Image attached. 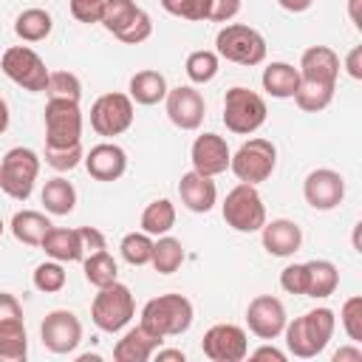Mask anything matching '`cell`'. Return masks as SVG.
<instances>
[{"label": "cell", "instance_id": "49", "mask_svg": "<svg viewBox=\"0 0 362 362\" xmlns=\"http://www.w3.org/2000/svg\"><path fill=\"white\" fill-rule=\"evenodd\" d=\"M345 71L351 79H362V45H354L345 57Z\"/></svg>", "mask_w": 362, "mask_h": 362}, {"label": "cell", "instance_id": "34", "mask_svg": "<svg viewBox=\"0 0 362 362\" xmlns=\"http://www.w3.org/2000/svg\"><path fill=\"white\" fill-rule=\"evenodd\" d=\"M334 90H337V85H320V82H303V79H300V85H297V90H294L291 99L297 102L300 110H305V113H320V110H325V107L331 105Z\"/></svg>", "mask_w": 362, "mask_h": 362}, {"label": "cell", "instance_id": "18", "mask_svg": "<svg viewBox=\"0 0 362 362\" xmlns=\"http://www.w3.org/2000/svg\"><path fill=\"white\" fill-rule=\"evenodd\" d=\"M85 170L90 178L96 181H119L127 170V153L113 144V141H102V144H93L88 153H85Z\"/></svg>", "mask_w": 362, "mask_h": 362}, {"label": "cell", "instance_id": "30", "mask_svg": "<svg viewBox=\"0 0 362 362\" xmlns=\"http://www.w3.org/2000/svg\"><path fill=\"white\" fill-rule=\"evenodd\" d=\"M54 28V17L45 8H25L14 20V34L23 42H42Z\"/></svg>", "mask_w": 362, "mask_h": 362}, {"label": "cell", "instance_id": "29", "mask_svg": "<svg viewBox=\"0 0 362 362\" xmlns=\"http://www.w3.org/2000/svg\"><path fill=\"white\" fill-rule=\"evenodd\" d=\"M40 198H42V206H45L48 215H68L76 206V189L62 175L48 178L45 187H42V192H40Z\"/></svg>", "mask_w": 362, "mask_h": 362}, {"label": "cell", "instance_id": "11", "mask_svg": "<svg viewBox=\"0 0 362 362\" xmlns=\"http://www.w3.org/2000/svg\"><path fill=\"white\" fill-rule=\"evenodd\" d=\"M133 99L127 93H102L93 105H90V127L105 136V139H113V136H122L124 130H130L133 124Z\"/></svg>", "mask_w": 362, "mask_h": 362}, {"label": "cell", "instance_id": "43", "mask_svg": "<svg viewBox=\"0 0 362 362\" xmlns=\"http://www.w3.org/2000/svg\"><path fill=\"white\" fill-rule=\"evenodd\" d=\"M150 34H153V20H150V14L144 8H139L136 17L130 20V25L116 34V40H122L124 45H139V42L150 40Z\"/></svg>", "mask_w": 362, "mask_h": 362}, {"label": "cell", "instance_id": "10", "mask_svg": "<svg viewBox=\"0 0 362 362\" xmlns=\"http://www.w3.org/2000/svg\"><path fill=\"white\" fill-rule=\"evenodd\" d=\"M0 68L23 90L40 93L48 85V68H45L42 57L34 48H28V45H11V48H6L3 51V59H0Z\"/></svg>", "mask_w": 362, "mask_h": 362}, {"label": "cell", "instance_id": "32", "mask_svg": "<svg viewBox=\"0 0 362 362\" xmlns=\"http://www.w3.org/2000/svg\"><path fill=\"white\" fill-rule=\"evenodd\" d=\"M82 272H85V280L96 288L119 280V266L107 249H99V252H90L88 257H82Z\"/></svg>", "mask_w": 362, "mask_h": 362}, {"label": "cell", "instance_id": "24", "mask_svg": "<svg viewBox=\"0 0 362 362\" xmlns=\"http://www.w3.org/2000/svg\"><path fill=\"white\" fill-rule=\"evenodd\" d=\"M167 79L161 71H153V68H144L139 74L130 76V85H127V96L136 102V105H158L164 102L167 96Z\"/></svg>", "mask_w": 362, "mask_h": 362}, {"label": "cell", "instance_id": "15", "mask_svg": "<svg viewBox=\"0 0 362 362\" xmlns=\"http://www.w3.org/2000/svg\"><path fill=\"white\" fill-rule=\"evenodd\" d=\"M288 322L286 305L274 294H257L246 308V325L257 339H277Z\"/></svg>", "mask_w": 362, "mask_h": 362}, {"label": "cell", "instance_id": "40", "mask_svg": "<svg viewBox=\"0 0 362 362\" xmlns=\"http://www.w3.org/2000/svg\"><path fill=\"white\" fill-rule=\"evenodd\" d=\"M161 8L173 17H181L189 23H204V20H209L212 0H161Z\"/></svg>", "mask_w": 362, "mask_h": 362}, {"label": "cell", "instance_id": "38", "mask_svg": "<svg viewBox=\"0 0 362 362\" xmlns=\"http://www.w3.org/2000/svg\"><path fill=\"white\" fill-rule=\"evenodd\" d=\"M65 280H68V274H65V269H62L59 260H45V263H40V266L31 272V283H34V288L42 291V294H57V291H62V288H65Z\"/></svg>", "mask_w": 362, "mask_h": 362}, {"label": "cell", "instance_id": "8", "mask_svg": "<svg viewBox=\"0 0 362 362\" xmlns=\"http://www.w3.org/2000/svg\"><path fill=\"white\" fill-rule=\"evenodd\" d=\"M221 212H223L226 226H232L235 232H243V235L260 232V226L266 223L263 198H260L257 187H252V184H238V187H232V189L226 192L223 204H221Z\"/></svg>", "mask_w": 362, "mask_h": 362}, {"label": "cell", "instance_id": "9", "mask_svg": "<svg viewBox=\"0 0 362 362\" xmlns=\"http://www.w3.org/2000/svg\"><path fill=\"white\" fill-rule=\"evenodd\" d=\"M82 144V110L74 99H48L45 105V147Z\"/></svg>", "mask_w": 362, "mask_h": 362}, {"label": "cell", "instance_id": "41", "mask_svg": "<svg viewBox=\"0 0 362 362\" xmlns=\"http://www.w3.org/2000/svg\"><path fill=\"white\" fill-rule=\"evenodd\" d=\"M339 322H342L348 339L359 345V342H362V297H359V294H354V297H348V300L342 303V308H339Z\"/></svg>", "mask_w": 362, "mask_h": 362}, {"label": "cell", "instance_id": "14", "mask_svg": "<svg viewBox=\"0 0 362 362\" xmlns=\"http://www.w3.org/2000/svg\"><path fill=\"white\" fill-rule=\"evenodd\" d=\"M303 198L311 209L317 212H331L342 204L345 198V178L331 170V167H320V170H311L303 181Z\"/></svg>", "mask_w": 362, "mask_h": 362}, {"label": "cell", "instance_id": "33", "mask_svg": "<svg viewBox=\"0 0 362 362\" xmlns=\"http://www.w3.org/2000/svg\"><path fill=\"white\" fill-rule=\"evenodd\" d=\"M153 269L158 274H173L181 269L184 263V246L178 238L170 235H158V240H153V257H150Z\"/></svg>", "mask_w": 362, "mask_h": 362}, {"label": "cell", "instance_id": "28", "mask_svg": "<svg viewBox=\"0 0 362 362\" xmlns=\"http://www.w3.org/2000/svg\"><path fill=\"white\" fill-rule=\"evenodd\" d=\"M25 356H28V334L23 317L0 322V362H25Z\"/></svg>", "mask_w": 362, "mask_h": 362}, {"label": "cell", "instance_id": "50", "mask_svg": "<svg viewBox=\"0 0 362 362\" xmlns=\"http://www.w3.org/2000/svg\"><path fill=\"white\" fill-rule=\"evenodd\" d=\"M246 356H252V359H274V362H286V351H280V348H274V345H260V348H255V351L246 354Z\"/></svg>", "mask_w": 362, "mask_h": 362}, {"label": "cell", "instance_id": "27", "mask_svg": "<svg viewBox=\"0 0 362 362\" xmlns=\"http://www.w3.org/2000/svg\"><path fill=\"white\" fill-rule=\"evenodd\" d=\"M260 82H263V90L269 96H274V99H291L294 90H297V85H300V71L294 65H288V62H269L263 68Z\"/></svg>", "mask_w": 362, "mask_h": 362}, {"label": "cell", "instance_id": "17", "mask_svg": "<svg viewBox=\"0 0 362 362\" xmlns=\"http://www.w3.org/2000/svg\"><path fill=\"white\" fill-rule=\"evenodd\" d=\"M229 158H232V150H229L226 139L218 136V133H201V136H195V141L189 147L192 170L201 173V175H209V178L226 173Z\"/></svg>", "mask_w": 362, "mask_h": 362}, {"label": "cell", "instance_id": "21", "mask_svg": "<svg viewBox=\"0 0 362 362\" xmlns=\"http://www.w3.org/2000/svg\"><path fill=\"white\" fill-rule=\"evenodd\" d=\"M178 195H181V204L189 209V212H209L215 204H218V187L209 175H201L195 170L184 173L181 181H178Z\"/></svg>", "mask_w": 362, "mask_h": 362}, {"label": "cell", "instance_id": "53", "mask_svg": "<svg viewBox=\"0 0 362 362\" xmlns=\"http://www.w3.org/2000/svg\"><path fill=\"white\" fill-rule=\"evenodd\" d=\"M311 3H314V0H277V6L286 8V11H291V14H303V11H308Z\"/></svg>", "mask_w": 362, "mask_h": 362}, {"label": "cell", "instance_id": "37", "mask_svg": "<svg viewBox=\"0 0 362 362\" xmlns=\"http://www.w3.org/2000/svg\"><path fill=\"white\" fill-rule=\"evenodd\" d=\"M119 252L130 266H147L153 257V238L147 232H127L119 243Z\"/></svg>", "mask_w": 362, "mask_h": 362}, {"label": "cell", "instance_id": "31", "mask_svg": "<svg viewBox=\"0 0 362 362\" xmlns=\"http://www.w3.org/2000/svg\"><path fill=\"white\" fill-rule=\"evenodd\" d=\"M173 226H175V206L170 198H156L144 206L141 232H147L150 238H158V235H170Z\"/></svg>", "mask_w": 362, "mask_h": 362}, {"label": "cell", "instance_id": "6", "mask_svg": "<svg viewBox=\"0 0 362 362\" xmlns=\"http://www.w3.org/2000/svg\"><path fill=\"white\" fill-rule=\"evenodd\" d=\"M133 314H136L133 291L119 280L110 286H102L90 303V320L105 334H119L133 320Z\"/></svg>", "mask_w": 362, "mask_h": 362}, {"label": "cell", "instance_id": "25", "mask_svg": "<svg viewBox=\"0 0 362 362\" xmlns=\"http://www.w3.org/2000/svg\"><path fill=\"white\" fill-rule=\"evenodd\" d=\"M51 226L54 223L48 221V215L45 212H37V209H20V212H14V218L8 223L11 235L20 243H25V246H40Z\"/></svg>", "mask_w": 362, "mask_h": 362}, {"label": "cell", "instance_id": "7", "mask_svg": "<svg viewBox=\"0 0 362 362\" xmlns=\"http://www.w3.org/2000/svg\"><path fill=\"white\" fill-rule=\"evenodd\" d=\"M40 175V156L31 147H11L0 161V189L14 201H28Z\"/></svg>", "mask_w": 362, "mask_h": 362}, {"label": "cell", "instance_id": "5", "mask_svg": "<svg viewBox=\"0 0 362 362\" xmlns=\"http://www.w3.org/2000/svg\"><path fill=\"white\" fill-rule=\"evenodd\" d=\"M274 167H277V147L260 136L243 141L229 158V170L235 173V178L240 184H252V187L269 181Z\"/></svg>", "mask_w": 362, "mask_h": 362}, {"label": "cell", "instance_id": "19", "mask_svg": "<svg viewBox=\"0 0 362 362\" xmlns=\"http://www.w3.org/2000/svg\"><path fill=\"white\" fill-rule=\"evenodd\" d=\"M300 79L303 82H320V85H337L339 76V57L328 45H311L300 57Z\"/></svg>", "mask_w": 362, "mask_h": 362}, {"label": "cell", "instance_id": "22", "mask_svg": "<svg viewBox=\"0 0 362 362\" xmlns=\"http://www.w3.org/2000/svg\"><path fill=\"white\" fill-rule=\"evenodd\" d=\"M161 337H156L153 331H147L141 322L130 331H124V337L113 345V359L116 362H147L153 359L156 348H161Z\"/></svg>", "mask_w": 362, "mask_h": 362}, {"label": "cell", "instance_id": "3", "mask_svg": "<svg viewBox=\"0 0 362 362\" xmlns=\"http://www.w3.org/2000/svg\"><path fill=\"white\" fill-rule=\"evenodd\" d=\"M215 54L226 62L255 68L266 59V40L257 28L243 23H226L215 37Z\"/></svg>", "mask_w": 362, "mask_h": 362}, {"label": "cell", "instance_id": "39", "mask_svg": "<svg viewBox=\"0 0 362 362\" xmlns=\"http://www.w3.org/2000/svg\"><path fill=\"white\" fill-rule=\"evenodd\" d=\"M48 99H74L79 102L82 96V82L71 71H48V85H45Z\"/></svg>", "mask_w": 362, "mask_h": 362}, {"label": "cell", "instance_id": "1", "mask_svg": "<svg viewBox=\"0 0 362 362\" xmlns=\"http://www.w3.org/2000/svg\"><path fill=\"white\" fill-rule=\"evenodd\" d=\"M334 328H337V317L331 308H325V305L311 308L303 317H294L291 322H286V328H283L286 348L297 359H311L325 351V345L334 337Z\"/></svg>", "mask_w": 362, "mask_h": 362}, {"label": "cell", "instance_id": "44", "mask_svg": "<svg viewBox=\"0 0 362 362\" xmlns=\"http://www.w3.org/2000/svg\"><path fill=\"white\" fill-rule=\"evenodd\" d=\"M305 283H308L305 263H288L280 272V288L288 291V294H303L305 297Z\"/></svg>", "mask_w": 362, "mask_h": 362}, {"label": "cell", "instance_id": "51", "mask_svg": "<svg viewBox=\"0 0 362 362\" xmlns=\"http://www.w3.org/2000/svg\"><path fill=\"white\" fill-rule=\"evenodd\" d=\"M334 362H362V348L356 342H351L334 354Z\"/></svg>", "mask_w": 362, "mask_h": 362}, {"label": "cell", "instance_id": "56", "mask_svg": "<svg viewBox=\"0 0 362 362\" xmlns=\"http://www.w3.org/2000/svg\"><path fill=\"white\" fill-rule=\"evenodd\" d=\"M3 229H6V223H3V218H0V235H3Z\"/></svg>", "mask_w": 362, "mask_h": 362}, {"label": "cell", "instance_id": "45", "mask_svg": "<svg viewBox=\"0 0 362 362\" xmlns=\"http://www.w3.org/2000/svg\"><path fill=\"white\" fill-rule=\"evenodd\" d=\"M102 6H105V0H71V14H74V20L90 25V23H99Z\"/></svg>", "mask_w": 362, "mask_h": 362}, {"label": "cell", "instance_id": "12", "mask_svg": "<svg viewBox=\"0 0 362 362\" xmlns=\"http://www.w3.org/2000/svg\"><path fill=\"white\" fill-rule=\"evenodd\" d=\"M201 351L212 362H240L249 354V337L235 322H218L206 328L201 339Z\"/></svg>", "mask_w": 362, "mask_h": 362}, {"label": "cell", "instance_id": "20", "mask_svg": "<svg viewBox=\"0 0 362 362\" xmlns=\"http://www.w3.org/2000/svg\"><path fill=\"white\" fill-rule=\"evenodd\" d=\"M260 240L272 257H291L303 246V229L288 218H274L260 226Z\"/></svg>", "mask_w": 362, "mask_h": 362}, {"label": "cell", "instance_id": "4", "mask_svg": "<svg viewBox=\"0 0 362 362\" xmlns=\"http://www.w3.org/2000/svg\"><path fill=\"white\" fill-rule=\"evenodd\" d=\"M266 99L243 85H235L223 96V124L235 136H252L266 124Z\"/></svg>", "mask_w": 362, "mask_h": 362}, {"label": "cell", "instance_id": "52", "mask_svg": "<svg viewBox=\"0 0 362 362\" xmlns=\"http://www.w3.org/2000/svg\"><path fill=\"white\" fill-rule=\"evenodd\" d=\"M158 362H184L187 359V354L181 351V348H156V354H153Z\"/></svg>", "mask_w": 362, "mask_h": 362}, {"label": "cell", "instance_id": "23", "mask_svg": "<svg viewBox=\"0 0 362 362\" xmlns=\"http://www.w3.org/2000/svg\"><path fill=\"white\" fill-rule=\"evenodd\" d=\"M40 246H42V252H45L51 260H59V263H76V260H82V257H85L79 229L51 226Z\"/></svg>", "mask_w": 362, "mask_h": 362}, {"label": "cell", "instance_id": "48", "mask_svg": "<svg viewBox=\"0 0 362 362\" xmlns=\"http://www.w3.org/2000/svg\"><path fill=\"white\" fill-rule=\"evenodd\" d=\"M20 317H23L20 300H17L14 294H8V291H0V322H6V320H20Z\"/></svg>", "mask_w": 362, "mask_h": 362}, {"label": "cell", "instance_id": "46", "mask_svg": "<svg viewBox=\"0 0 362 362\" xmlns=\"http://www.w3.org/2000/svg\"><path fill=\"white\" fill-rule=\"evenodd\" d=\"M238 11H240V0H212L209 20L212 23H229Z\"/></svg>", "mask_w": 362, "mask_h": 362}, {"label": "cell", "instance_id": "36", "mask_svg": "<svg viewBox=\"0 0 362 362\" xmlns=\"http://www.w3.org/2000/svg\"><path fill=\"white\" fill-rule=\"evenodd\" d=\"M136 11H139V6L133 0H105L99 23L116 37L119 31H124L130 25V20L136 17Z\"/></svg>", "mask_w": 362, "mask_h": 362}, {"label": "cell", "instance_id": "35", "mask_svg": "<svg viewBox=\"0 0 362 362\" xmlns=\"http://www.w3.org/2000/svg\"><path fill=\"white\" fill-rule=\"evenodd\" d=\"M184 71H187V76H189L192 85H206V82H212V79L218 76V71H221V57H218L215 51H209V48L192 51V54L187 57V62H184Z\"/></svg>", "mask_w": 362, "mask_h": 362}, {"label": "cell", "instance_id": "13", "mask_svg": "<svg viewBox=\"0 0 362 362\" xmlns=\"http://www.w3.org/2000/svg\"><path fill=\"white\" fill-rule=\"evenodd\" d=\"M40 339L51 354H74L82 342V322L68 308H54L40 325Z\"/></svg>", "mask_w": 362, "mask_h": 362}, {"label": "cell", "instance_id": "2", "mask_svg": "<svg viewBox=\"0 0 362 362\" xmlns=\"http://www.w3.org/2000/svg\"><path fill=\"white\" fill-rule=\"evenodd\" d=\"M192 317H195L192 303L184 294H175V291L158 294V297L147 300L144 308H141V325L147 331H153L156 337H161V339L189 331Z\"/></svg>", "mask_w": 362, "mask_h": 362}, {"label": "cell", "instance_id": "42", "mask_svg": "<svg viewBox=\"0 0 362 362\" xmlns=\"http://www.w3.org/2000/svg\"><path fill=\"white\" fill-rule=\"evenodd\" d=\"M82 158H85L82 144H74V147H45V164L54 167L57 173H68V170L79 167Z\"/></svg>", "mask_w": 362, "mask_h": 362}, {"label": "cell", "instance_id": "47", "mask_svg": "<svg viewBox=\"0 0 362 362\" xmlns=\"http://www.w3.org/2000/svg\"><path fill=\"white\" fill-rule=\"evenodd\" d=\"M79 238H82V249L88 255L99 252V249H107V240H105V235L96 226H79Z\"/></svg>", "mask_w": 362, "mask_h": 362}, {"label": "cell", "instance_id": "55", "mask_svg": "<svg viewBox=\"0 0 362 362\" xmlns=\"http://www.w3.org/2000/svg\"><path fill=\"white\" fill-rule=\"evenodd\" d=\"M8 122H11V113H8V105H6V99L0 96V136L8 130Z\"/></svg>", "mask_w": 362, "mask_h": 362}, {"label": "cell", "instance_id": "54", "mask_svg": "<svg viewBox=\"0 0 362 362\" xmlns=\"http://www.w3.org/2000/svg\"><path fill=\"white\" fill-rule=\"evenodd\" d=\"M359 6H362V0H348V17H351V23H354L356 31H362V14H359Z\"/></svg>", "mask_w": 362, "mask_h": 362}, {"label": "cell", "instance_id": "16", "mask_svg": "<svg viewBox=\"0 0 362 362\" xmlns=\"http://www.w3.org/2000/svg\"><path fill=\"white\" fill-rule=\"evenodd\" d=\"M164 107H167V119L178 130H198L204 122V113H206V102H204L201 90H195L192 85L170 88L164 96Z\"/></svg>", "mask_w": 362, "mask_h": 362}, {"label": "cell", "instance_id": "26", "mask_svg": "<svg viewBox=\"0 0 362 362\" xmlns=\"http://www.w3.org/2000/svg\"><path fill=\"white\" fill-rule=\"evenodd\" d=\"M305 274H308V283H305V297H314V300H325L337 291L339 286V269L325 260V257H317V260H308L305 263Z\"/></svg>", "mask_w": 362, "mask_h": 362}]
</instances>
